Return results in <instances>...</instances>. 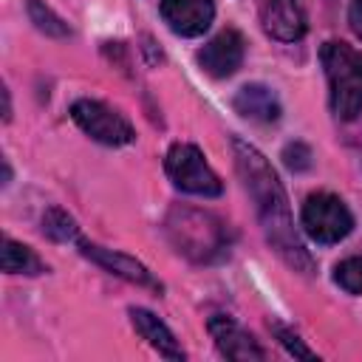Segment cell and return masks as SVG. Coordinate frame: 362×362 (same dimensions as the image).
I'll return each mask as SVG.
<instances>
[{
    "label": "cell",
    "instance_id": "cell-1",
    "mask_svg": "<svg viewBox=\"0 0 362 362\" xmlns=\"http://www.w3.org/2000/svg\"><path fill=\"white\" fill-rule=\"evenodd\" d=\"M232 156H235L238 175L243 181L249 198L255 201V212H257L260 229L266 235V243L274 249V255L286 266H291L300 274H311L314 260L294 229L288 195H286L274 167L255 144H249L240 136H232Z\"/></svg>",
    "mask_w": 362,
    "mask_h": 362
},
{
    "label": "cell",
    "instance_id": "cell-2",
    "mask_svg": "<svg viewBox=\"0 0 362 362\" xmlns=\"http://www.w3.org/2000/svg\"><path fill=\"white\" fill-rule=\"evenodd\" d=\"M164 232L173 249L192 263H218L229 255V229L206 209L173 206L167 212Z\"/></svg>",
    "mask_w": 362,
    "mask_h": 362
},
{
    "label": "cell",
    "instance_id": "cell-3",
    "mask_svg": "<svg viewBox=\"0 0 362 362\" xmlns=\"http://www.w3.org/2000/svg\"><path fill=\"white\" fill-rule=\"evenodd\" d=\"M320 62L328 79V105L339 122H354L362 113V54L342 42L328 40L320 48Z\"/></svg>",
    "mask_w": 362,
    "mask_h": 362
},
{
    "label": "cell",
    "instance_id": "cell-4",
    "mask_svg": "<svg viewBox=\"0 0 362 362\" xmlns=\"http://www.w3.org/2000/svg\"><path fill=\"white\" fill-rule=\"evenodd\" d=\"M164 170H167L170 181L175 184V189L187 192V195L218 198L223 192V184H221L218 173L209 167L206 156L195 144H189V141H175L167 150Z\"/></svg>",
    "mask_w": 362,
    "mask_h": 362
},
{
    "label": "cell",
    "instance_id": "cell-5",
    "mask_svg": "<svg viewBox=\"0 0 362 362\" xmlns=\"http://www.w3.org/2000/svg\"><path fill=\"white\" fill-rule=\"evenodd\" d=\"M300 226L311 240H317L322 246H331V243L345 240L354 232V215H351L348 204L339 195H334V192H311L303 201Z\"/></svg>",
    "mask_w": 362,
    "mask_h": 362
},
{
    "label": "cell",
    "instance_id": "cell-6",
    "mask_svg": "<svg viewBox=\"0 0 362 362\" xmlns=\"http://www.w3.org/2000/svg\"><path fill=\"white\" fill-rule=\"evenodd\" d=\"M71 119L85 136H90L105 147H124L136 141L133 124L119 110H113L99 99H76L71 105Z\"/></svg>",
    "mask_w": 362,
    "mask_h": 362
},
{
    "label": "cell",
    "instance_id": "cell-7",
    "mask_svg": "<svg viewBox=\"0 0 362 362\" xmlns=\"http://www.w3.org/2000/svg\"><path fill=\"white\" fill-rule=\"evenodd\" d=\"M243 54H246L243 34L238 28H223L212 40H206L204 48L195 51V62L206 76L226 79V76L238 74V68L243 65Z\"/></svg>",
    "mask_w": 362,
    "mask_h": 362
},
{
    "label": "cell",
    "instance_id": "cell-8",
    "mask_svg": "<svg viewBox=\"0 0 362 362\" xmlns=\"http://www.w3.org/2000/svg\"><path fill=\"white\" fill-rule=\"evenodd\" d=\"M260 28L277 42H300L308 31V17L300 0H255Z\"/></svg>",
    "mask_w": 362,
    "mask_h": 362
},
{
    "label": "cell",
    "instance_id": "cell-9",
    "mask_svg": "<svg viewBox=\"0 0 362 362\" xmlns=\"http://www.w3.org/2000/svg\"><path fill=\"white\" fill-rule=\"evenodd\" d=\"M158 14L175 37H201L215 20V0H158Z\"/></svg>",
    "mask_w": 362,
    "mask_h": 362
},
{
    "label": "cell",
    "instance_id": "cell-10",
    "mask_svg": "<svg viewBox=\"0 0 362 362\" xmlns=\"http://www.w3.org/2000/svg\"><path fill=\"white\" fill-rule=\"evenodd\" d=\"M76 246H79V252H82L90 263L102 266L105 272H110V274H116V277H122V280H127V283H136V286L161 291V283H158V280L153 277V272H150L144 263H139L136 257H130V255H124V252H116V249H105V246L90 243V240H82V238L76 240Z\"/></svg>",
    "mask_w": 362,
    "mask_h": 362
},
{
    "label": "cell",
    "instance_id": "cell-11",
    "mask_svg": "<svg viewBox=\"0 0 362 362\" xmlns=\"http://www.w3.org/2000/svg\"><path fill=\"white\" fill-rule=\"evenodd\" d=\"M212 339H215V348L221 356L226 359H235V362H260L266 359V351L257 345V339L240 328L232 317L226 314H212L209 322H206Z\"/></svg>",
    "mask_w": 362,
    "mask_h": 362
},
{
    "label": "cell",
    "instance_id": "cell-12",
    "mask_svg": "<svg viewBox=\"0 0 362 362\" xmlns=\"http://www.w3.org/2000/svg\"><path fill=\"white\" fill-rule=\"evenodd\" d=\"M232 110L240 116V119H249V122H257V124H272L280 119L283 113V105L277 99V93L263 85V82H249L243 88L235 90L232 96Z\"/></svg>",
    "mask_w": 362,
    "mask_h": 362
},
{
    "label": "cell",
    "instance_id": "cell-13",
    "mask_svg": "<svg viewBox=\"0 0 362 362\" xmlns=\"http://www.w3.org/2000/svg\"><path fill=\"white\" fill-rule=\"evenodd\" d=\"M130 322H133V328L139 331V337H141L153 351H158L161 356H167V359H184V356H187V354L181 351L175 334H173L153 311H147V308H130Z\"/></svg>",
    "mask_w": 362,
    "mask_h": 362
},
{
    "label": "cell",
    "instance_id": "cell-14",
    "mask_svg": "<svg viewBox=\"0 0 362 362\" xmlns=\"http://www.w3.org/2000/svg\"><path fill=\"white\" fill-rule=\"evenodd\" d=\"M0 266L6 274H42L48 272V266L37 257V252L14 238H3V252H0Z\"/></svg>",
    "mask_w": 362,
    "mask_h": 362
},
{
    "label": "cell",
    "instance_id": "cell-15",
    "mask_svg": "<svg viewBox=\"0 0 362 362\" xmlns=\"http://www.w3.org/2000/svg\"><path fill=\"white\" fill-rule=\"evenodd\" d=\"M42 235L57 240V243H76L79 240V223L62 209V206H48L42 212Z\"/></svg>",
    "mask_w": 362,
    "mask_h": 362
},
{
    "label": "cell",
    "instance_id": "cell-16",
    "mask_svg": "<svg viewBox=\"0 0 362 362\" xmlns=\"http://www.w3.org/2000/svg\"><path fill=\"white\" fill-rule=\"evenodd\" d=\"M25 11H28V20L34 23V28L42 31L45 37H59V40L71 37V25L42 0H25Z\"/></svg>",
    "mask_w": 362,
    "mask_h": 362
},
{
    "label": "cell",
    "instance_id": "cell-17",
    "mask_svg": "<svg viewBox=\"0 0 362 362\" xmlns=\"http://www.w3.org/2000/svg\"><path fill=\"white\" fill-rule=\"evenodd\" d=\"M334 283L354 294V297H362V255H354V257H345L334 266Z\"/></svg>",
    "mask_w": 362,
    "mask_h": 362
},
{
    "label": "cell",
    "instance_id": "cell-18",
    "mask_svg": "<svg viewBox=\"0 0 362 362\" xmlns=\"http://www.w3.org/2000/svg\"><path fill=\"white\" fill-rule=\"evenodd\" d=\"M272 331H274V337H277V342L291 354V356H297V359H317V354L291 331V328H286V325H280V322H274L272 325Z\"/></svg>",
    "mask_w": 362,
    "mask_h": 362
},
{
    "label": "cell",
    "instance_id": "cell-19",
    "mask_svg": "<svg viewBox=\"0 0 362 362\" xmlns=\"http://www.w3.org/2000/svg\"><path fill=\"white\" fill-rule=\"evenodd\" d=\"M283 164H286L288 170H294V173L308 170V167H311V150H308V144H303V141L286 144V147H283Z\"/></svg>",
    "mask_w": 362,
    "mask_h": 362
},
{
    "label": "cell",
    "instance_id": "cell-20",
    "mask_svg": "<svg viewBox=\"0 0 362 362\" xmlns=\"http://www.w3.org/2000/svg\"><path fill=\"white\" fill-rule=\"evenodd\" d=\"M348 25H351L354 37L362 42V0H351L348 3Z\"/></svg>",
    "mask_w": 362,
    "mask_h": 362
},
{
    "label": "cell",
    "instance_id": "cell-21",
    "mask_svg": "<svg viewBox=\"0 0 362 362\" xmlns=\"http://www.w3.org/2000/svg\"><path fill=\"white\" fill-rule=\"evenodd\" d=\"M3 119H11V99H8V88H3Z\"/></svg>",
    "mask_w": 362,
    "mask_h": 362
}]
</instances>
